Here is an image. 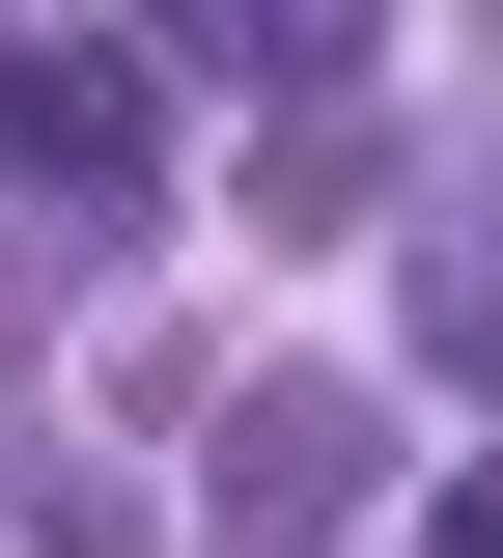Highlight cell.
Here are the masks:
<instances>
[{"label": "cell", "instance_id": "obj_1", "mask_svg": "<svg viewBox=\"0 0 503 558\" xmlns=\"http://www.w3.org/2000/svg\"><path fill=\"white\" fill-rule=\"evenodd\" d=\"M363 475H392L363 363H252V391H196V531H224V558H363Z\"/></svg>", "mask_w": 503, "mask_h": 558}, {"label": "cell", "instance_id": "obj_2", "mask_svg": "<svg viewBox=\"0 0 503 558\" xmlns=\"http://www.w3.org/2000/svg\"><path fill=\"white\" fill-rule=\"evenodd\" d=\"M141 28H0V168H57V196H141L168 168V112H141Z\"/></svg>", "mask_w": 503, "mask_h": 558}, {"label": "cell", "instance_id": "obj_3", "mask_svg": "<svg viewBox=\"0 0 503 558\" xmlns=\"http://www.w3.org/2000/svg\"><path fill=\"white\" fill-rule=\"evenodd\" d=\"M363 196H392V112H363V84H336V112H280V168H252V223H280V252H336Z\"/></svg>", "mask_w": 503, "mask_h": 558}, {"label": "cell", "instance_id": "obj_4", "mask_svg": "<svg viewBox=\"0 0 503 558\" xmlns=\"http://www.w3.org/2000/svg\"><path fill=\"white\" fill-rule=\"evenodd\" d=\"M420 363H447V391H503V252H447V279H420Z\"/></svg>", "mask_w": 503, "mask_h": 558}]
</instances>
